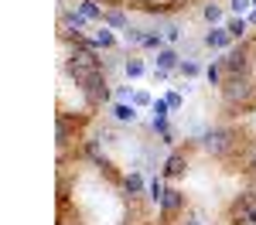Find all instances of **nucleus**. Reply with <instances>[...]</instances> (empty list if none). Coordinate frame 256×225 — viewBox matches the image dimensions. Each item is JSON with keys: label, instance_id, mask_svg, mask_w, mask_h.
Wrapping results in <instances>:
<instances>
[{"label": "nucleus", "instance_id": "obj_5", "mask_svg": "<svg viewBox=\"0 0 256 225\" xmlns=\"http://www.w3.org/2000/svg\"><path fill=\"white\" fill-rule=\"evenodd\" d=\"M65 65H82V68H102V61H99V48L92 44V41H72V48H68V58H65Z\"/></svg>", "mask_w": 256, "mask_h": 225}, {"label": "nucleus", "instance_id": "obj_27", "mask_svg": "<svg viewBox=\"0 0 256 225\" xmlns=\"http://www.w3.org/2000/svg\"><path fill=\"white\" fill-rule=\"evenodd\" d=\"M229 7H232V14H242V10H250V7H253V0H229Z\"/></svg>", "mask_w": 256, "mask_h": 225}, {"label": "nucleus", "instance_id": "obj_30", "mask_svg": "<svg viewBox=\"0 0 256 225\" xmlns=\"http://www.w3.org/2000/svg\"><path fill=\"white\" fill-rule=\"evenodd\" d=\"M164 99H168V106H171V109H181V96H178V92H168Z\"/></svg>", "mask_w": 256, "mask_h": 225}, {"label": "nucleus", "instance_id": "obj_2", "mask_svg": "<svg viewBox=\"0 0 256 225\" xmlns=\"http://www.w3.org/2000/svg\"><path fill=\"white\" fill-rule=\"evenodd\" d=\"M253 55H256V41L253 38L236 41V44L222 55L226 75H250V68H253Z\"/></svg>", "mask_w": 256, "mask_h": 225}, {"label": "nucleus", "instance_id": "obj_29", "mask_svg": "<svg viewBox=\"0 0 256 225\" xmlns=\"http://www.w3.org/2000/svg\"><path fill=\"white\" fill-rule=\"evenodd\" d=\"M116 99H120V102L134 99V92H130V85H116Z\"/></svg>", "mask_w": 256, "mask_h": 225}, {"label": "nucleus", "instance_id": "obj_34", "mask_svg": "<svg viewBox=\"0 0 256 225\" xmlns=\"http://www.w3.org/2000/svg\"><path fill=\"white\" fill-rule=\"evenodd\" d=\"M253 116H256V109H253Z\"/></svg>", "mask_w": 256, "mask_h": 225}, {"label": "nucleus", "instance_id": "obj_26", "mask_svg": "<svg viewBox=\"0 0 256 225\" xmlns=\"http://www.w3.org/2000/svg\"><path fill=\"white\" fill-rule=\"evenodd\" d=\"M130 102H134V106H154V99H150V92H144V89H137Z\"/></svg>", "mask_w": 256, "mask_h": 225}, {"label": "nucleus", "instance_id": "obj_12", "mask_svg": "<svg viewBox=\"0 0 256 225\" xmlns=\"http://www.w3.org/2000/svg\"><path fill=\"white\" fill-rule=\"evenodd\" d=\"M92 44H96V48H106V51H113V48H116V34H113L106 24H99L96 34H92Z\"/></svg>", "mask_w": 256, "mask_h": 225}, {"label": "nucleus", "instance_id": "obj_8", "mask_svg": "<svg viewBox=\"0 0 256 225\" xmlns=\"http://www.w3.org/2000/svg\"><path fill=\"white\" fill-rule=\"evenodd\" d=\"M229 31H226V27H208V31H205V38H202V44H205V48H212V51H222V48H229Z\"/></svg>", "mask_w": 256, "mask_h": 225}, {"label": "nucleus", "instance_id": "obj_28", "mask_svg": "<svg viewBox=\"0 0 256 225\" xmlns=\"http://www.w3.org/2000/svg\"><path fill=\"white\" fill-rule=\"evenodd\" d=\"M164 38H168V41H178V38H181V27H178V24H168V27H164Z\"/></svg>", "mask_w": 256, "mask_h": 225}, {"label": "nucleus", "instance_id": "obj_4", "mask_svg": "<svg viewBox=\"0 0 256 225\" xmlns=\"http://www.w3.org/2000/svg\"><path fill=\"white\" fill-rule=\"evenodd\" d=\"M222 99H226L229 109L250 106V99H253V79L250 75H226V82H222Z\"/></svg>", "mask_w": 256, "mask_h": 225}, {"label": "nucleus", "instance_id": "obj_7", "mask_svg": "<svg viewBox=\"0 0 256 225\" xmlns=\"http://www.w3.org/2000/svg\"><path fill=\"white\" fill-rule=\"evenodd\" d=\"M184 171H188V157H184V150H174V154H168V161H164V178H184Z\"/></svg>", "mask_w": 256, "mask_h": 225}, {"label": "nucleus", "instance_id": "obj_33", "mask_svg": "<svg viewBox=\"0 0 256 225\" xmlns=\"http://www.w3.org/2000/svg\"><path fill=\"white\" fill-rule=\"evenodd\" d=\"M253 7H256V0H253Z\"/></svg>", "mask_w": 256, "mask_h": 225}, {"label": "nucleus", "instance_id": "obj_31", "mask_svg": "<svg viewBox=\"0 0 256 225\" xmlns=\"http://www.w3.org/2000/svg\"><path fill=\"white\" fill-rule=\"evenodd\" d=\"M246 171H250V174L256 178V150H253V157H250V164H246Z\"/></svg>", "mask_w": 256, "mask_h": 225}, {"label": "nucleus", "instance_id": "obj_3", "mask_svg": "<svg viewBox=\"0 0 256 225\" xmlns=\"http://www.w3.org/2000/svg\"><path fill=\"white\" fill-rule=\"evenodd\" d=\"M198 143H202L205 154L226 157V154H232V147H236V133H232L229 126H208V130H202Z\"/></svg>", "mask_w": 256, "mask_h": 225}, {"label": "nucleus", "instance_id": "obj_32", "mask_svg": "<svg viewBox=\"0 0 256 225\" xmlns=\"http://www.w3.org/2000/svg\"><path fill=\"white\" fill-rule=\"evenodd\" d=\"M250 24H256V7H253V14H250Z\"/></svg>", "mask_w": 256, "mask_h": 225}, {"label": "nucleus", "instance_id": "obj_10", "mask_svg": "<svg viewBox=\"0 0 256 225\" xmlns=\"http://www.w3.org/2000/svg\"><path fill=\"white\" fill-rule=\"evenodd\" d=\"M154 61H158V68H164V72H178V65H181V55H178L174 48H160Z\"/></svg>", "mask_w": 256, "mask_h": 225}, {"label": "nucleus", "instance_id": "obj_18", "mask_svg": "<svg viewBox=\"0 0 256 225\" xmlns=\"http://www.w3.org/2000/svg\"><path fill=\"white\" fill-rule=\"evenodd\" d=\"M123 191H126V195H130V198H137L140 191H144V178H140L137 171H134V174H126V178H123Z\"/></svg>", "mask_w": 256, "mask_h": 225}, {"label": "nucleus", "instance_id": "obj_35", "mask_svg": "<svg viewBox=\"0 0 256 225\" xmlns=\"http://www.w3.org/2000/svg\"><path fill=\"white\" fill-rule=\"evenodd\" d=\"M62 225H65V222H62Z\"/></svg>", "mask_w": 256, "mask_h": 225}, {"label": "nucleus", "instance_id": "obj_6", "mask_svg": "<svg viewBox=\"0 0 256 225\" xmlns=\"http://www.w3.org/2000/svg\"><path fill=\"white\" fill-rule=\"evenodd\" d=\"M188 208V198H184V191H178V188H168L164 191V198H160V215L164 219H174Z\"/></svg>", "mask_w": 256, "mask_h": 225}, {"label": "nucleus", "instance_id": "obj_16", "mask_svg": "<svg viewBox=\"0 0 256 225\" xmlns=\"http://www.w3.org/2000/svg\"><path fill=\"white\" fill-rule=\"evenodd\" d=\"M205 79H208V85H218L222 89V82H226V65H222V58H216L205 68Z\"/></svg>", "mask_w": 256, "mask_h": 225}, {"label": "nucleus", "instance_id": "obj_13", "mask_svg": "<svg viewBox=\"0 0 256 225\" xmlns=\"http://www.w3.org/2000/svg\"><path fill=\"white\" fill-rule=\"evenodd\" d=\"M226 31H229V38H232V41L250 38V20H242V17H229V20H226Z\"/></svg>", "mask_w": 256, "mask_h": 225}, {"label": "nucleus", "instance_id": "obj_14", "mask_svg": "<svg viewBox=\"0 0 256 225\" xmlns=\"http://www.w3.org/2000/svg\"><path fill=\"white\" fill-rule=\"evenodd\" d=\"M113 120L116 123H134L137 120V106H134V102H116V106H113Z\"/></svg>", "mask_w": 256, "mask_h": 225}, {"label": "nucleus", "instance_id": "obj_11", "mask_svg": "<svg viewBox=\"0 0 256 225\" xmlns=\"http://www.w3.org/2000/svg\"><path fill=\"white\" fill-rule=\"evenodd\" d=\"M102 24H106V27H116V31H126V27H130V20H126V14H123L120 7H106Z\"/></svg>", "mask_w": 256, "mask_h": 225}, {"label": "nucleus", "instance_id": "obj_21", "mask_svg": "<svg viewBox=\"0 0 256 225\" xmlns=\"http://www.w3.org/2000/svg\"><path fill=\"white\" fill-rule=\"evenodd\" d=\"M202 17H205L208 24H212V27H216V24L226 17V14H222V7H218V3H205V7H202Z\"/></svg>", "mask_w": 256, "mask_h": 225}, {"label": "nucleus", "instance_id": "obj_25", "mask_svg": "<svg viewBox=\"0 0 256 225\" xmlns=\"http://www.w3.org/2000/svg\"><path fill=\"white\" fill-rule=\"evenodd\" d=\"M150 109H154V120H168V109H171V106H168V99H158Z\"/></svg>", "mask_w": 256, "mask_h": 225}, {"label": "nucleus", "instance_id": "obj_15", "mask_svg": "<svg viewBox=\"0 0 256 225\" xmlns=\"http://www.w3.org/2000/svg\"><path fill=\"white\" fill-rule=\"evenodd\" d=\"M79 14H82L86 20H96V24H102V14H106V10L99 7L96 0H82V3H79Z\"/></svg>", "mask_w": 256, "mask_h": 225}, {"label": "nucleus", "instance_id": "obj_9", "mask_svg": "<svg viewBox=\"0 0 256 225\" xmlns=\"http://www.w3.org/2000/svg\"><path fill=\"white\" fill-rule=\"evenodd\" d=\"M86 157L96 164V167H110V157H106V150H102V140H86Z\"/></svg>", "mask_w": 256, "mask_h": 225}, {"label": "nucleus", "instance_id": "obj_1", "mask_svg": "<svg viewBox=\"0 0 256 225\" xmlns=\"http://www.w3.org/2000/svg\"><path fill=\"white\" fill-rule=\"evenodd\" d=\"M65 68H68L72 82L79 85V92L92 102V106H99V102L110 99V85H106L102 68H82V65H65Z\"/></svg>", "mask_w": 256, "mask_h": 225}, {"label": "nucleus", "instance_id": "obj_17", "mask_svg": "<svg viewBox=\"0 0 256 225\" xmlns=\"http://www.w3.org/2000/svg\"><path fill=\"white\" fill-rule=\"evenodd\" d=\"M123 72H126V79H140V75L147 72V65H144V58H137V55H130V58L123 61Z\"/></svg>", "mask_w": 256, "mask_h": 225}, {"label": "nucleus", "instance_id": "obj_24", "mask_svg": "<svg viewBox=\"0 0 256 225\" xmlns=\"http://www.w3.org/2000/svg\"><path fill=\"white\" fill-rule=\"evenodd\" d=\"M147 191H150V198L160 205V198H164V191H168V188H164V181H160V178H154V181L147 184Z\"/></svg>", "mask_w": 256, "mask_h": 225}, {"label": "nucleus", "instance_id": "obj_19", "mask_svg": "<svg viewBox=\"0 0 256 225\" xmlns=\"http://www.w3.org/2000/svg\"><path fill=\"white\" fill-rule=\"evenodd\" d=\"M123 41H126L130 48H144V41H147V31H140V27H126V31H123Z\"/></svg>", "mask_w": 256, "mask_h": 225}, {"label": "nucleus", "instance_id": "obj_22", "mask_svg": "<svg viewBox=\"0 0 256 225\" xmlns=\"http://www.w3.org/2000/svg\"><path fill=\"white\" fill-rule=\"evenodd\" d=\"M181 225H205V215L195 212V208H184L181 212Z\"/></svg>", "mask_w": 256, "mask_h": 225}, {"label": "nucleus", "instance_id": "obj_20", "mask_svg": "<svg viewBox=\"0 0 256 225\" xmlns=\"http://www.w3.org/2000/svg\"><path fill=\"white\" fill-rule=\"evenodd\" d=\"M178 75H184V79H195V75H202V61L184 58L181 65H178Z\"/></svg>", "mask_w": 256, "mask_h": 225}, {"label": "nucleus", "instance_id": "obj_23", "mask_svg": "<svg viewBox=\"0 0 256 225\" xmlns=\"http://www.w3.org/2000/svg\"><path fill=\"white\" fill-rule=\"evenodd\" d=\"M144 48H154V51H160V48H164V34H160V31H147Z\"/></svg>", "mask_w": 256, "mask_h": 225}]
</instances>
